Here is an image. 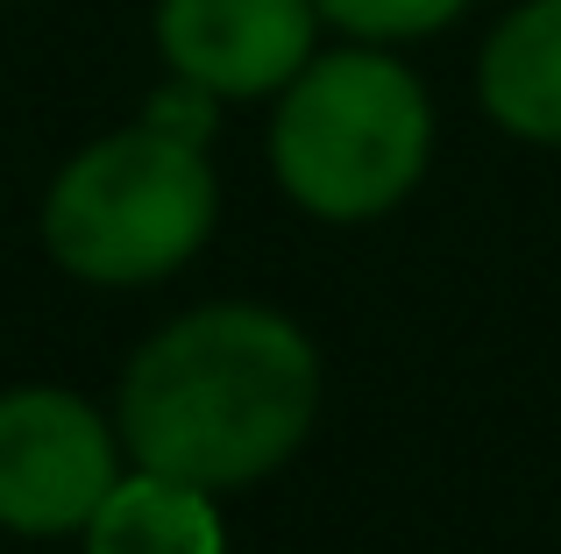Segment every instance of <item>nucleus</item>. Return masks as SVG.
<instances>
[{"mask_svg": "<svg viewBox=\"0 0 561 554\" xmlns=\"http://www.w3.org/2000/svg\"><path fill=\"white\" fill-rule=\"evenodd\" d=\"M320 413V356L299 320L249 299L179 313L128 356L114 427L136 470L192 490H249L299 455Z\"/></svg>", "mask_w": 561, "mask_h": 554, "instance_id": "obj_1", "label": "nucleus"}, {"mask_svg": "<svg viewBox=\"0 0 561 554\" xmlns=\"http://www.w3.org/2000/svg\"><path fill=\"white\" fill-rule=\"evenodd\" d=\"M220 185L206 142L157 122L85 142L43 193V250L79 285H157L206 250Z\"/></svg>", "mask_w": 561, "mask_h": 554, "instance_id": "obj_2", "label": "nucleus"}, {"mask_svg": "<svg viewBox=\"0 0 561 554\" xmlns=\"http://www.w3.org/2000/svg\"><path fill=\"white\" fill-rule=\"evenodd\" d=\"M426 157H434L426 85L370 43L306 57V71L277 93L271 171L313 221L391 213L426 178Z\"/></svg>", "mask_w": 561, "mask_h": 554, "instance_id": "obj_3", "label": "nucleus"}, {"mask_svg": "<svg viewBox=\"0 0 561 554\" xmlns=\"http://www.w3.org/2000/svg\"><path fill=\"white\" fill-rule=\"evenodd\" d=\"M122 484V427L79 391H0V527L22 541L85 533L100 498Z\"/></svg>", "mask_w": 561, "mask_h": 554, "instance_id": "obj_4", "label": "nucleus"}, {"mask_svg": "<svg viewBox=\"0 0 561 554\" xmlns=\"http://www.w3.org/2000/svg\"><path fill=\"white\" fill-rule=\"evenodd\" d=\"M313 0H157V50L171 79L214 100L285 93L313 57Z\"/></svg>", "mask_w": 561, "mask_h": 554, "instance_id": "obj_5", "label": "nucleus"}, {"mask_svg": "<svg viewBox=\"0 0 561 554\" xmlns=\"http://www.w3.org/2000/svg\"><path fill=\"white\" fill-rule=\"evenodd\" d=\"M477 100L505 136L561 142V0H519L491 28L477 65Z\"/></svg>", "mask_w": 561, "mask_h": 554, "instance_id": "obj_6", "label": "nucleus"}, {"mask_svg": "<svg viewBox=\"0 0 561 554\" xmlns=\"http://www.w3.org/2000/svg\"><path fill=\"white\" fill-rule=\"evenodd\" d=\"M79 541L85 554H228V527L214 512V490L136 470L100 498Z\"/></svg>", "mask_w": 561, "mask_h": 554, "instance_id": "obj_7", "label": "nucleus"}, {"mask_svg": "<svg viewBox=\"0 0 561 554\" xmlns=\"http://www.w3.org/2000/svg\"><path fill=\"white\" fill-rule=\"evenodd\" d=\"M320 22L348 28L363 43H405V36H434L448 28L469 0H313Z\"/></svg>", "mask_w": 561, "mask_h": 554, "instance_id": "obj_8", "label": "nucleus"}]
</instances>
